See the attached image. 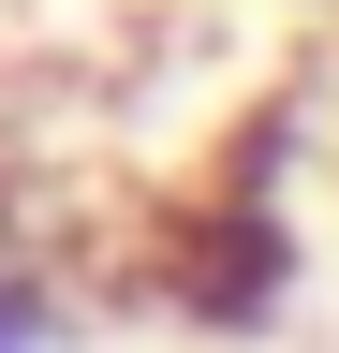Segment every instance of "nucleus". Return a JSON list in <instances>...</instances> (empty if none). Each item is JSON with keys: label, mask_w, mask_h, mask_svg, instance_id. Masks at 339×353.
<instances>
[{"label": "nucleus", "mask_w": 339, "mask_h": 353, "mask_svg": "<svg viewBox=\"0 0 339 353\" xmlns=\"http://www.w3.org/2000/svg\"><path fill=\"white\" fill-rule=\"evenodd\" d=\"M280 162H295V88H280L266 118H251V148L206 176V206H192V236H177V309H192L206 339H251V324H280V294H295Z\"/></svg>", "instance_id": "obj_1"}, {"label": "nucleus", "mask_w": 339, "mask_h": 353, "mask_svg": "<svg viewBox=\"0 0 339 353\" xmlns=\"http://www.w3.org/2000/svg\"><path fill=\"white\" fill-rule=\"evenodd\" d=\"M0 353H74V294L30 250H0Z\"/></svg>", "instance_id": "obj_2"}]
</instances>
